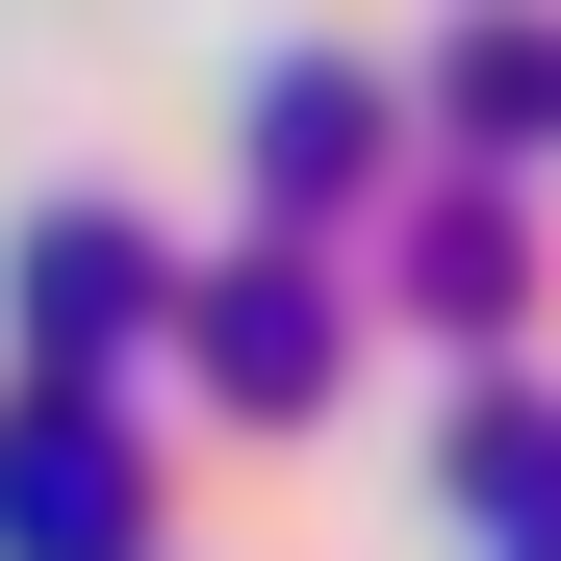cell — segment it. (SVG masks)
Wrapping results in <instances>:
<instances>
[{
  "label": "cell",
  "instance_id": "6da1fadb",
  "mask_svg": "<svg viewBox=\"0 0 561 561\" xmlns=\"http://www.w3.org/2000/svg\"><path fill=\"white\" fill-rule=\"evenodd\" d=\"M0 511H26V561H128V459H103V434H26Z\"/></svg>",
  "mask_w": 561,
  "mask_h": 561
},
{
  "label": "cell",
  "instance_id": "7a4b0ae2",
  "mask_svg": "<svg viewBox=\"0 0 561 561\" xmlns=\"http://www.w3.org/2000/svg\"><path fill=\"white\" fill-rule=\"evenodd\" d=\"M26 307H51V357H128V307H153V255H128V230H51V255H26Z\"/></svg>",
  "mask_w": 561,
  "mask_h": 561
},
{
  "label": "cell",
  "instance_id": "3957f363",
  "mask_svg": "<svg viewBox=\"0 0 561 561\" xmlns=\"http://www.w3.org/2000/svg\"><path fill=\"white\" fill-rule=\"evenodd\" d=\"M561 128V26H459V153H536Z\"/></svg>",
  "mask_w": 561,
  "mask_h": 561
},
{
  "label": "cell",
  "instance_id": "277c9868",
  "mask_svg": "<svg viewBox=\"0 0 561 561\" xmlns=\"http://www.w3.org/2000/svg\"><path fill=\"white\" fill-rule=\"evenodd\" d=\"M205 332H230V383H307V357H332V307H307V280H230Z\"/></svg>",
  "mask_w": 561,
  "mask_h": 561
},
{
  "label": "cell",
  "instance_id": "5b68a950",
  "mask_svg": "<svg viewBox=\"0 0 561 561\" xmlns=\"http://www.w3.org/2000/svg\"><path fill=\"white\" fill-rule=\"evenodd\" d=\"M357 128H383L357 77H280V103H255V153H280V179H357Z\"/></svg>",
  "mask_w": 561,
  "mask_h": 561
},
{
  "label": "cell",
  "instance_id": "8992f818",
  "mask_svg": "<svg viewBox=\"0 0 561 561\" xmlns=\"http://www.w3.org/2000/svg\"><path fill=\"white\" fill-rule=\"evenodd\" d=\"M459 485H485V511H561V434H536V409H485V434H459Z\"/></svg>",
  "mask_w": 561,
  "mask_h": 561
}]
</instances>
